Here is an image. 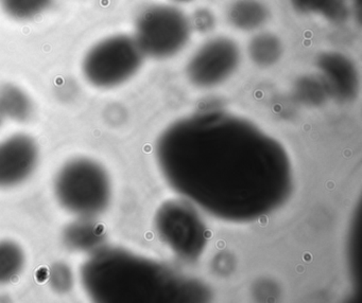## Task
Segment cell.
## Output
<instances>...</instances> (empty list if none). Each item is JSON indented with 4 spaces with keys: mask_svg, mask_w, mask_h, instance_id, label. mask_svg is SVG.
<instances>
[{
    "mask_svg": "<svg viewBox=\"0 0 362 303\" xmlns=\"http://www.w3.org/2000/svg\"><path fill=\"white\" fill-rule=\"evenodd\" d=\"M250 59L260 67H270L281 59L283 53L281 42L276 35L262 32L254 36L247 47Z\"/></svg>",
    "mask_w": 362,
    "mask_h": 303,
    "instance_id": "obj_14",
    "label": "cell"
},
{
    "mask_svg": "<svg viewBox=\"0 0 362 303\" xmlns=\"http://www.w3.org/2000/svg\"><path fill=\"white\" fill-rule=\"evenodd\" d=\"M52 0H0V6L6 14L18 20H28L43 14Z\"/></svg>",
    "mask_w": 362,
    "mask_h": 303,
    "instance_id": "obj_16",
    "label": "cell"
},
{
    "mask_svg": "<svg viewBox=\"0 0 362 303\" xmlns=\"http://www.w3.org/2000/svg\"><path fill=\"white\" fill-rule=\"evenodd\" d=\"M192 28V21L179 8L156 4L139 13L133 37L145 57L168 59L185 48Z\"/></svg>",
    "mask_w": 362,
    "mask_h": 303,
    "instance_id": "obj_4",
    "label": "cell"
},
{
    "mask_svg": "<svg viewBox=\"0 0 362 303\" xmlns=\"http://www.w3.org/2000/svg\"><path fill=\"white\" fill-rule=\"evenodd\" d=\"M228 21L240 31H255L269 19V10L260 0H236L228 8Z\"/></svg>",
    "mask_w": 362,
    "mask_h": 303,
    "instance_id": "obj_11",
    "label": "cell"
},
{
    "mask_svg": "<svg viewBox=\"0 0 362 303\" xmlns=\"http://www.w3.org/2000/svg\"><path fill=\"white\" fill-rule=\"evenodd\" d=\"M37 142L26 133L0 141V188H13L26 182L39 163Z\"/></svg>",
    "mask_w": 362,
    "mask_h": 303,
    "instance_id": "obj_8",
    "label": "cell"
},
{
    "mask_svg": "<svg viewBox=\"0 0 362 303\" xmlns=\"http://www.w3.org/2000/svg\"><path fill=\"white\" fill-rule=\"evenodd\" d=\"M0 110L6 119L26 122L33 114V104L29 95L13 84L0 86Z\"/></svg>",
    "mask_w": 362,
    "mask_h": 303,
    "instance_id": "obj_12",
    "label": "cell"
},
{
    "mask_svg": "<svg viewBox=\"0 0 362 303\" xmlns=\"http://www.w3.org/2000/svg\"><path fill=\"white\" fill-rule=\"evenodd\" d=\"M144 57L133 36L118 34L97 42L88 50L82 63V71L93 86L114 88L137 73Z\"/></svg>",
    "mask_w": 362,
    "mask_h": 303,
    "instance_id": "obj_5",
    "label": "cell"
},
{
    "mask_svg": "<svg viewBox=\"0 0 362 303\" xmlns=\"http://www.w3.org/2000/svg\"><path fill=\"white\" fill-rule=\"evenodd\" d=\"M57 201L77 218H95L107 211L112 201V184L105 167L86 157L71 159L54 180Z\"/></svg>",
    "mask_w": 362,
    "mask_h": 303,
    "instance_id": "obj_3",
    "label": "cell"
},
{
    "mask_svg": "<svg viewBox=\"0 0 362 303\" xmlns=\"http://www.w3.org/2000/svg\"><path fill=\"white\" fill-rule=\"evenodd\" d=\"M26 254L16 242L0 241V285L14 281L24 271Z\"/></svg>",
    "mask_w": 362,
    "mask_h": 303,
    "instance_id": "obj_15",
    "label": "cell"
},
{
    "mask_svg": "<svg viewBox=\"0 0 362 303\" xmlns=\"http://www.w3.org/2000/svg\"><path fill=\"white\" fill-rule=\"evenodd\" d=\"M194 207L181 201H169L156 214V230L160 239L180 258L194 260L204 249L205 228Z\"/></svg>",
    "mask_w": 362,
    "mask_h": 303,
    "instance_id": "obj_6",
    "label": "cell"
},
{
    "mask_svg": "<svg viewBox=\"0 0 362 303\" xmlns=\"http://www.w3.org/2000/svg\"><path fill=\"white\" fill-rule=\"evenodd\" d=\"M175 1H177V2H189V1H192V0H175Z\"/></svg>",
    "mask_w": 362,
    "mask_h": 303,
    "instance_id": "obj_21",
    "label": "cell"
},
{
    "mask_svg": "<svg viewBox=\"0 0 362 303\" xmlns=\"http://www.w3.org/2000/svg\"><path fill=\"white\" fill-rule=\"evenodd\" d=\"M49 284L58 294L71 292L74 286V273L71 267L63 262L52 265L49 271Z\"/></svg>",
    "mask_w": 362,
    "mask_h": 303,
    "instance_id": "obj_18",
    "label": "cell"
},
{
    "mask_svg": "<svg viewBox=\"0 0 362 303\" xmlns=\"http://www.w3.org/2000/svg\"><path fill=\"white\" fill-rule=\"evenodd\" d=\"M240 57V49L234 40L224 36L211 38L194 53L186 73L194 86L211 88L233 76Z\"/></svg>",
    "mask_w": 362,
    "mask_h": 303,
    "instance_id": "obj_7",
    "label": "cell"
},
{
    "mask_svg": "<svg viewBox=\"0 0 362 303\" xmlns=\"http://www.w3.org/2000/svg\"><path fill=\"white\" fill-rule=\"evenodd\" d=\"M82 286L93 301L139 303L177 299L173 290L192 284L149 259L122 248L101 246L80 271Z\"/></svg>",
    "mask_w": 362,
    "mask_h": 303,
    "instance_id": "obj_2",
    "label": "cell"
},
{
    "mask_svg": "<svg viewBox=\"0 0 362 303\" xmlns=\"http://www.w3.org/2000/svg\"><path fill=\"white\" fill-rule=\"evenodd\" d=\"M296 95L303 103L308 105H320L329 95L321 78L305 76L296 84Z\"/></svg>",
    "mask_w": 362,
    "mask_h": 303,
    "instance_id": "obj_17",
    "label": "cell"
},
{
    "mask_svg": "<svg viewBox=\"0 0 362 303\" xmlns=\"http://www.w3.org/2000/svg\"><path fill=\"white\" fill-rule=\"evenodd\" d=\"M105 227L95 218H77L62 232L65 247L73 251L90 254L105 245Z\"/></svg>",
    "mask_w": 362,
    "mask_h": 303,
    "instance_id": "obj_10",
    "label": "cell"
},
{
    "mask_svg": "<svg viewBox=\"0 0 362 303\" xmlns=\"http://www.w3.org/2000/svg\"><path fill=\"white\" fill-rule=\"evenodd\" d=\"M317 66L329 95L342 102L357 97L359 74L349 57L336 51H327L317 57Z\"/></svg>",
    "mask_w": 362,
    "mask_h": 303,
    "instance_id": "obj_9",
    "label": "cell"
},
{
    "mask_svg": "<svg viewBox=\"0 0 362 303\" xmlns=\"http://www.w3.org/2000/svg\"><path fill=\"white\" fill-rule=\"evenodd\" d=\"M6 120L5 116H4L3 112L0 110V126L3 125L4 121Z\"/></svg>",
    "mask_w": 362,
    "mask_h": 303,
    "instance_id": "obj_20",
    "label": "cell"
},
{
    "mask_svg": "<svg viewBox=\"0 0 362 303\" xmlns=\"http://www.w3.org/2000/svg\"><path fill=\"white\" fill-rule=\"evenodd\" d=\"M296 12L304 15H317L330 23H344L351 15L346 0H290Z\"/></svg>",
    "mask_w": 362,
    "mask_h": 303,
    "instance_id": "obj_13",
    "label": "cell"
},
{
    "mask_svg": "<svg viewBox=\"0 0 362 303\" xmlns=\"http://www.w3.org/2000/svg\"><path fill=\"white\" fill-rule=\"evenodd\" d=\"M214 20L213 15L206 10H200L194 14V25L196 29L201 32H206L213 28Z\"/></svg>",
    "mask_w": 362,
    "mask_h": 303,
    "instance_id": "obj_19",
    "label": "cell"
},
{
    "mask_svg": "<svg viewBox=\"0 0 362 303\" xmlns=\"http://www.w3.org/2000/svg\"><path fill=\"white\" fill-rule=\"evenodd\" d=\"M158 161L175 191L230 222L267 215L291 191L283 146L250 121L222 110L170 125L158 140Z\"/></svg>",
    "mask_w": 362,
    "mask_h": 303,
    "instance_id": "obj_1",
    "label": "cell"
}]
</instances>
